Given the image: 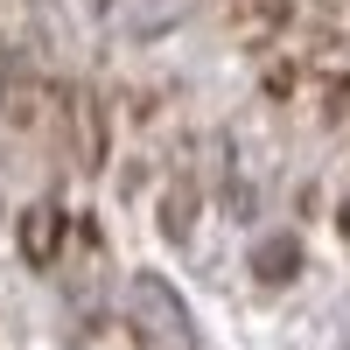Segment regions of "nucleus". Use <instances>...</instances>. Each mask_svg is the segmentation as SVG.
Returning a JSON list of instances; mask_svg holds the SVG:
<instances>
[{
	"label": "nucleus",
	"mask_w": 350,
	"mask_h": 350,
	"mask_svg": "<svg viewBox=\"0 0 350 350\" xmlns=\"http://www.w3.org/2000/svg\"><path fill=\"white\" fill-rule=\"evenodd\" d=\"M133 308L148 315V336H161V350H196V329H189L183 301H175L154 273H148V280H133Z\"/></svg>",
	"instance_id": "obj_1"
}]
</instances>
